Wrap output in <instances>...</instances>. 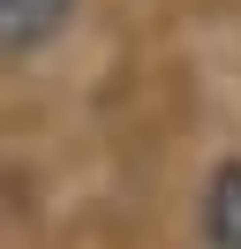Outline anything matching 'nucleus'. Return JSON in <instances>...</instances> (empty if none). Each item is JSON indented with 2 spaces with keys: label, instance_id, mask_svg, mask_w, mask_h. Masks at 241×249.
<instances>
[{
  "label": "nucleus",
  "instance_id": "2",
  "mask_svg": "<svg viewBox=\"0 0 241 249\" xmlns=\"http://www.w3.org/2000/svg\"><path fill=\"white\" fill-rule=\"evenodd\" d=\"M204 242L211 249H241V159H226L204 189Z\"/></svg>",
  "mask_w": 241,
  "mask_h": 249
},
{
  "label": "nucleus",
  "instance_id": "1",
  "mask_svg": "<svg viewBox=\"0 0 241 249\" xmlns=\"http://www.w3.org/2000/svg\"><path fill=\"white\" fill-rule=\"evenodd\" d=\"M75 0H0V53H38L60 38Z\"/></svg>",
  "mask_w": 241,
  "mask_h": 249
}]
</instances>
